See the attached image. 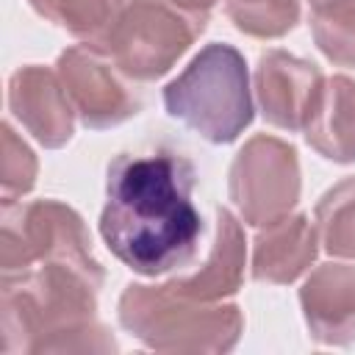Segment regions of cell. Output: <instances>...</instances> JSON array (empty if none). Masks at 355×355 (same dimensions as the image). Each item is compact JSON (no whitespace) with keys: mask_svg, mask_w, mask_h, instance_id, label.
Returning a JSON list of instances; mask_svg holds the SVG:
<instances>
[{"mask_svg":"<svg viewBox=\"0 0 355 355\" xmlns=\"http://www.w3.org/2000/svg\"><path fill=\"white\" fill-rule=\"evenodd\" d=\"M194 189L197 169L178 150L116 155L105 172L100 214L105 247L144 277L191 266L205 233Z\"/></svg>","mask_w":355,"mask_h":355,"instance_id":"obj_1","label":"cell"},{"mask_svg":"<svg viewBox=\"0 0 355 355\" xmlns=\"http://www.w3.org/2000/svg\"><path fill=\"white\" fill-rule=\"evenodd\" d=\"M103 266L42 261L3 275L0 327L11 352H114L116 341L94 319Z\"/></svg>","mask_w":355,"mask_h":355,"instance_id":"obj_2","label":"cell"},{"mask_svg":"<svg viewBox=\"0 0 355 355\" xmlns=\"http://www.w3.org/2000/svg\"><path fill=\"white\" fill-rule=\"evenodd\" d=\"M119 324L158 352H227L239 344L244 316L230 302H205L161 286L130 283L119 297Z\"/></svg>","mask_w":355,"mask_h":355,"instance_id":"obj_3","label":"cell"},{"mask_svg":"<svg viewBox=\"0 0 355 355\" xmlns=\"http://www.w3.org/2000/svg\"><path fill=\"white\" fill-rule=\"evenodd\" d=\"M164 108L211 144L236 141L255 111L244 55L233 44H205L164 86Z\"/></svg>","mask_w":355,"mask_h":355,"instance_id":"obj_4","label":"cell"},{"mask_svg":"<svg viewBox=\"0 0 355 355\" xmlns=\"http://www.w3.org/2000/svg\"><path fill=\"white\" fill-rule=\"evenodd\" d=\"M216 0H130L97 44L130 80H155L205 31Z\"/></svg>","mask_w":355,"mask_h":355,"instance_id":"obj_5","label":"cell"},{"mask_svg":"<svg viewBox=\"0 0 355 355\" xmlns=\"http://www.w3.org/2000/svg\"><path fill=\"white\" fill-rule=\"evenodd\" d=\"M42 261H75L100 269L92 255V239L83 219L58 200H33L3 205L0 269L22 272Z\"/></svg>","mask_w":355,"mask_h":355,"instance_id":"obj_6","label":"cell"},{"mask_svg":"<svg viewBox=\"0 0 355 355\" xmlns=\"http://www.w3.org/2000/svg\"><path fill=\"white\" fill-rule=\"evenodd\" d=\"M297 150L275 136H252L230 164L227 194L247 225L266 227L288 216L300 200Z\"/></svg>","mask_w":355,"mask_h":355,"instance_id":"obj_7","label":"cell"},{"mask_svg":"<svg viewBox=\"0 0 355 355\" xmlns=\"http://www.w3.org/2000/svg\"><path fill=\"white\" fill-rule=\"evenodd\" d=\"M55 72L67 89V97L92 130L122 125L141 111V94L97 44H75L58 55Z\"/></svg>","mask_w":355,"mask_h":355,"instance_id":"obj_8","label":"cell"},{"mask_svg":"<svg viewBox=\"0 0 355 355\" xmlns=\"http://www.w3.org/2000/svg\"><path fill=\"white\" fill-rule=\"evenodd\" d=\"M324 86L316 64L286 50H266L255 67V97L269 125L297 133L305 128Z\"/></svg>","mask_w":355,"mask_h":355,"instance_id":"obj_9","label":"cell"},{"mask_svg":"<svg viewBox=\"0 0 355 355\" xmlns=\"http://www.w3.org/2000/svg\"><path fill=\"white\" fill-rule=\"evenodd\" d=\"M8 108L19 125L47 150L64 147L75 133V108L58 72L28 64L8 80Z\"/></svg>","mask_w":355,"mask_h":355,"instance_id":"obj_10","label":"cell"},{"mask_svg":"<svg viewBox=\"0 0 355 355\" xmlns=\"http://www.w3.org/2000/svg\"><path fill=\"white\" fill-rule=\"evenodd\" d=\"M300 305L311 338L344 347L355 341V266L322 263L300 288Z\"/></svg>","mask_w":355,"mask_h":355,"instance_id":"obj_11","label":"cell"},{"mask_svg":"<svg viewBox=\"0 0 355 355\" xmlns=\"http://www.w3.org/2000/svg\"><path fill=\"white\" fill-rule=\"evenodd\" d=\"M319 252V236L308 216H283L266 225L252 247V277L258 283L286 286L311 269Z\"/></svg>","mask_w":355,"mask_h":355,"instance_id":"obj_12","label":"cell"},{"mask_svg":"<svg viewBox=\"0 0 355 355\" xmlns=\"http://www.w3.org/2000/svg\"><path fill=\"white\" fill-rule=\"evenodd\" d=\"M305 141L336 164L355 161V80L333 75L324 80L302 128Z\"/></svg>","mask_w":355,"mask_h":355,"instance_id":"obj_13","label":"cell"},{"mask_svg":"<svg viewBox=\"0 0 355 355\" xmlns=\"http://www.w3.org/2000/svg\"><path fill=\"white\" fill-rule=\"evenodd\" d=\"M244 233L239 219L227 208H216V230L211 241V252L205 263L194 275L175 277L172 283L205 302H219L222 297H230L239 291L244 277Z\"/></svg>","mask_w":355,"mask_h":355,"instance_id":"obj_14","label":"cell"},{"mask_svg":"<svg viewBox=\"0 0 355 355\" xmlns=\"http://www.w3.org/2000/svg\"><path fill=\"white\" fill-rule=\"evenodd\" d=\"M31 8L67 33L100 44L125 8V0H28Z\"/></svg>","mask_w":355,"mask_h":355,"instance_id":"obj_15","label":"cell"},{"mask_svg":"<svg viewBox=\"0 0 355 355\" xmlns=\"http://www.w3.org/2000/svg\"><path fill=\"white\" fill-rule=\"evenodd\" d=\"M319 244L338 258H355V178H344L322 194L313 211Z\"/></svg>","mask_w":355,"mask_h":355,"instance_id":"obj_16","label":"cell"},{"mask_svg":"<svg viewBox=\"0 0 355 355\" xmlns=\"http://www.w3.org/2000/svg\"><path fill=\"white\" fill-rule=\"evenodd\" d=\"M316 47L338 67H355V0H324L311 6Z\"/></svg>","mask_w":355,"mask_h":355,"instance_id":"obj_17","label":"cell"},{"mask_svg":"<svg viewBox=\"0 0 355 355\" xmlns=\"http://www.w3.org/2000/svg\"><path fill=\"white\" fill-rule=\"evenodd\" d=\"M233 25L255 39L286 36L300 19V0H225Z\"/></svg>","mask_w":355,"mask_h":355,"instance_id":"obj_18","label":"cell"},{"mask_svg":"<svg viewBox=\"0 0 355 355\" xmlns=\"http://www.w3.org/2000/svg\"><path fill=\"white\" fill-rule=\"evenodd\" d=\"M36 155L33 150L14 133L8 122H3V144H0V186H3V205L17 202V197L28 194L36 183Z\"/></svg>","mask_w":355,"mask_h":355,"instance_id":"obj_19","label":"cell"},{"mask_svg":"<svg viewBox=\"0 0 355 355\" xmlns=\"http://www.w3.org/2000/svg\"><path fill=\"white\" fill-rule=\"evenodd\" d=\"M316 3H324V0H311V6H316Z\"/></svg>","mask_w":355,"mask_h":355,"instance_id":"obj_20","label":"cell"}]
</instances>
